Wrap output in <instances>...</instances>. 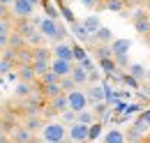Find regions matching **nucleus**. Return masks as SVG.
Segmentation results:
<instances>
[{
	"label": "nucleus",
	"mask_w": 150,
	"mask_h": 143,
	"mask_svg": "<svg viewBox=\"0 0 150 143\" xmlns=\"http://www.w3.org/2000/svg\"><path fill=\"white\" fill-rule=\"evenodd\" d=\"M42 139L49 143H60L67 139V125H62V122H53V120H49V122H44L42 127Z\"/></svg>",
	"instance_id": "obj_1"
},
{
	"label": "nucleus",
	"mask_w": 150,
	"mask_h": 143,
	"mask_svg": "<svg viewBox=\"0 0 150 143\" xmlns=\"http://www.w3.org/2000/svg\"><path fill=\"white\" fill-rule=\"evenodd\" d=\"M9 12H12V18H28L35 14V5L30 0H12Z\"/></svg>",
	"instance_id": "obj_2"
},
{
	"label": "nucleus",
	"mask_w": 150,
	"mask_h": 143,
	"mask_svg": "<svg viewBox=\"0 0 150 143\" xmlns=\"http://www.w3.org/2000/svg\"><path fill=\"white\" fill-rule=\"evenodd\" d=\"M67 104H69V108L72 111H83V108H88V97H86V90H81L79 86H76L74 90H69L67 92Z\"/></svg>",
	"instance_id": "obj_3"
},
{
	"label": "nucleus",
	"mask_w": 150,
	"mask_h": 143,
	"mask_svg": "<svg viewBox=\"0 0 150 143\" xmlns=\"http://www.w3.org/2000/svg\"><path fill=\"white\" fill-rule=\"evenodd\" d=\"M134 28H136V33L139 35H148L150 33V14L143 9V7H134Z\"/></svg>",
	"instance_id": "obj_4"
},
{
	"label": "nucleus",
	"mask_w": 150,
	"mask_h": 143,
	"mask_svg": "<svg viewBox=\"0 0 150 143\" xmlns=\"http://www.w3.org/2000/svg\"><path fill=\"white\" fill-rule=\"evenodd\" d=\"M37 30L42 33V35L46 37V42H53L56 44V35H58V18H49L44 16L42 21H39Z\"/></svg>",
	"instance_id": "obj_5"
},
{
	"label": "nucleus",
	"mask_w": 150,
	"mask_h": 143,
	"mask_svg": "<svg viewBox=\"0 0 150 143\" xmlns=\"http://www.w3.org/2000/svg\"><path fill=\"white\" fill-rule=\"evenodd\" d=\"M51 51H53V58H62V60H72V62H74L72 44H67V42H56Z\"/></svg>",
	"instance_id": "obj_6"
},
{
	"label": "nucleus",
	"mask_w": 150,
	"mask_h": 143,
	"mask_svg": "<svg viewBox=\"0 0 150 143\" xmlns=\"http://www.w3.org/2000/svg\"><path fill=\"white\" fill-rule=\"evenodd\" d=\"M72 60H62V58H51V62H49V67L56 72L58 76H65V74H69L72 72Z\"/></svg>",
	"instance_id": "obj_7"
},
{
	"label": "nucleus",
	"mask_w": 150,
	"mask_h": 143,
	"mask_svg": "<svg viewBox=\"0 0 150 143\" xmlns=\"http://www.w3.org/2000/svg\"><path fill=\"white\" fill-rule=\"evenodd\" d=\"M69 139L72 141H88V125H83V122H72L69 125Z\"/></svg>",
	"instance_id": "obj_8"
},
{
	"label": "nucleus",
	"mask_w": 150,
	"mask_h": 143,
	"mask_svg": "<svg viewBox=\"0 0 150 143\" xmlns=\"http://www.w3.org/2000/svg\"><path fill=\"white\" fill-rule=\"evenodd\" d=\"M12 141H19V143H25V141H33L35 139V134L28 129V127H23V125H16L14 129H12V136H9Z\"/></svg>",
	"instance_id": "obj_9"
},
{
	"label": "nucleus",
	"mask_w": 150,
	"mask_h": 143,
	"mask_svg": "<svg viewBox=\"0 0 150 143\" xmlns=\"http://www.w3.org/2000/svg\"><path fill=\"white\" fill-rule=\"evenodd\" d=\"M33 62V46H21L16 49V55H14V65L19 67V65H30Z\"/></svg>",
	"instance_id": "obj_10"
},
{
	"label": "nucleus",
	"mask_w": 150,
	"mask_h": 143,
	"mask_svg": "<svg viewBox=\"0 0 150 143\" xmlns=\"http://www.w3.org/2000/svg\"><path fill=\"white\" fill-rule=\"evenodd\" d=\"M72 25V35L81 42V44H86V42H93V35L86 30V25L83 23H79V21H74V23H69Z\"/></svg>",
	"instance_id": "obj_11"
},
{
	"label": "nucleus",
	"mask_w": 150,
	"mask_h": 143,
	"mask_svg": "<svg viewBox=\"0 0 150 143\" xmlns=\"http://www.w3.org/2000/svg\"><path fill=\"white\" fill-rule=\"evenodd\" d=\"M111 39H113V33H111V28H106V25H99L93 33L95 44H111Z\"/></svg>",
	"instance_id": "obj_12"
},
{
	"label": "nucleus",
	"mask_w": 150,
	"mask_h": 143,
	"mask_svg": "<svg viewBox=\"0 0 150 143\" xmlns=\"http://www.w3.org/2000/svg\"><path fill=\"white\" fill-rule=\"evenodd\" d=\"M16 76H19V81H28V83L37 81V74L33 69V65H19L16 67Z\"/></svg>",
	"instance_id": "obj_13"
},
{
	"label": "nucleus",
	"mask_w": 150,
	"mask_h": 143,
	"mask_svg": "<svg viewBox=\"0 0 150 143\" xmlns=\"http://www.w3.org/2000/svg\"><path fill=\"white\" fill-rule=\"evenodd\" d=\"M69 76L74 79V83H76V86H79V88L88 83V72L83 69V67H81L79 62H74V65H72V72H69Z\"/></svg>",
	"instance_id": "obj_14"
},
{
	"label": "nucleus",
	"mask_w": 150,
	"mask_h": 143,
	"mask_svg": "<svg viewBox=\"0 0 150 143\" xmlns=\"http://www.w3.org/2000/svg\"><path fill=\"white\" fill-rule=\"evenodd\" d=\"M86 97H88V104H95V102H102L106 95H104V86L99 83H95V86H90V88L86 90Z\"/></svg>",
	"instance_id": "obj_15"
},
{
	"label": "nucleus",
	"mask_w": 150,
	"mask_h": 143,
	"mask_svg": "<svg viewBox=\"0 0 150 143\" xmlns=\"http://www.w3.org/2000/svg\"><path fill=\"white\" fill-rule=\"evenodd\" d=\"M51 58H53V51H51L46 44H42V46H33V60H44V62H51Z\"/></svg>",
	"instance_id": "obj_16"
},
{
	"label": "nucleus",
	"mask_w": 150,
	"mask_h": 143,
	"mask_svg": "<svg viewBox=\"0 0 150 143\" xmlns=\"http://www.w3.org/2000/svg\"><path fill=\"white\" fill-rule=\"evenodd\" d=\"M46 102H49L51 108H56L58 113L65 111V108H69V104H67V92H58L56 97H51V99H46Z\"/></svg>",
	"instance_id": "obj_17"
},
{
	"label": "nucleus",
	"mask_w": 150,
	"mask_h": 143,
	"mask_svg": "<svg viewBox=\"0 0 150 143\" xmlns=\"http://www.w3.org/2000/svg\"><path fill=\"white\" fill-rule=\"evenodd\" d=\"M99 62V72H104L106 76H111V74H118L120 72V67L115 65V60H113V55L111 58H102V60H97Z\"/></svg>",
	"instance_id": "obj_18"
},
{
	"label": "nucleus",
	"mask_w": 150,
	"mask_h": 143,
	"mask_svg": "<svg viewBox=\"0 0 150 143\" xmlns=\"http://www.w3.org/2000/svg\"><path fill=\"white\" fill-rule=\"evenodd\" d=\"M35 88H37V81H35V83L19 81V83H16V88H14V95H16L19 99H25V97H28V95H30V92H33Z\"/></svg>",
	"instance_id": "obj_19"
},
{
	"label": "nucleus",
	"mask_w": 150,
	"mask_h": 143,
	"mask_svg": "<svg viewBox=\"0 0 150 143\" xmlns=\"http://www.w3.org/2000/svg\"><path fill=\"white\" fill-rule=\"evenodd\" d=\"M23 127H28L33 134H37L39 129L44 127V118H42V113H37V115H25V122H23Z\"/></svg>",
	"instance_id": "obj_20"
},
{
	"label": "nucleus",
	"mask_w": 150,
	"mask_h": 143,
	"mask_svg": "<svg viewBox=\"0 0 150 143\" xmlns=\"http://www.w3.org/2000/svg\"><path fill=\"white\" fill-rule=\"evenodd\" d=\"M7 46L9 49H21V46H25V37L16 33V30H12L9 35H7Z\"/></svg>",
	"instance_id": "obj_21"
},
{
	"label": "nucleus",
	"mask_w": 150,
	"mask_h": 143,
	"mask_svg": "<svg viewBox=\"0 0 150 143\" xmlns=\"http://www.w3.org/2000/svg\"><path fill=\"white\" fill-rule=\"evenodd\" d=\"M102 129H104V122L102 120H93L88 125V141H97L102 136Z\"/></svg>",
	"instance_id": "obj_22"
},
{
	"label": "nucleus",
	"mask_w": 150,
	"mask_h": 143,
	"mask_svg": "<svg viewBox=\"0 0 150 143\" xmlns=\"http://www.w3.org/2000/svg\"><path fill=\"white\" fill-rule=\"evenodd\" d=\"M129 46H132L129 39H111V51H113V55H115V53H127V51H129Z\"/></svg>",
	"instance_id": "obj_23"
},
{
	"label": "nucleus",
	"mask_w": 150,
	"mask_h": 143,
	"mask_svg": "<svg viewBox=\"0 0 150 143\" xmlns=\"http://www.w3.org/2000/svg\"><path fill=\"white\" fill-rule=\"evenodd\" d=\"M39 5L44 7V14L49 18H60V9H58V5H53L51 0H42Z\"/></svg>",
	"instance_id": "obj_24"
},
{
	"label": "nucleus",
	"mask_w": 150,
	"mask_h": 143,
	"mask_svg": "<svg viewBox=\"0 0 150 143\" xmlns=\"http://www.w3.org/2000/svg\"><path fill=\"white\" fill-rule=\"evenodd\" d=\"M25 44H28V46H42V44H46V37L42 35L39 30H33L30 35L25 37Z\"/></svg>",
	"instance_id": "obj_25"
},
{
	"label": "nucleus",
	"mask_w": 150,
	"mask_h": 143,
	"mask_svg": "<svg viewBox=\"0 0 150 143\" xmlns=\"http://www.w3.org/2000/svg\"><path fill=\"white\" fill-rule=\"evenodd\" d=\"M118 81H120L122 86H127V88H134V90H139V83H141V81H136V79L132 76L129 72H125V74L118 72Z\"/></svg>",
	"instance_id": "obj_26"
},
{
	"label": "nucleus",
	"mask_w": 150,
	"mask_h": 143,
	"mask_svg": "<svg viewBox=\"0 0 150 143\" xmlns=\"http://www.w3.org/2000/svg\"><path fill=\"white\" fill-rule=\"evenodd\" d=\"M127 72H129L136 81H143V79H146V67H143V65H139V62H132V65H127Z\"/></svg>",
	"instance_id": "obj_27"
},
{
	"label": "nucleus",
	"mask_w": 150,
	"mask_h": 143,
	"mask_svg": "<svg viewBox=\"0 0 150 143\" xmlns=\"http://www.w3.org/2000/svg\"><path fill=\"white\" fill-rule=\"evenodd\" d=\"M93 53H95V58H97V60H102V58H111V55H113L111 44H97Z\"/></svg>",
	"instance_id": "obj_28"
},
{
	"label": "nucleus",
	"mask_w": 150,
	"mask_h": 143,
	"mask_svg": "<svg viewBox=\"0 0 150 143\" xmlns=\"http://www.w3.org/2000/svg\"><path fill=\"white\" fill-rule=\"evenodd\" d=\"M81 23L86 25V30H88L90 35H93L95 30H97V28L102 25V23H99V16H95V14H90V16H86V18H83V21H81Z\"/></svg>",
	"instance_id": "obj_29"
},
{
	"label": "nucleus",
	"mask_w": 150,
	"mask_h": 143,
	"mask_svg": "<svg viewBox=\"0 0 150 143\" xmlns=\"http://www.w3.org/2000/svg\"><path fill=\"white\" fill-rule=\"evenodd\" d=\"M104 141L106 143H122L125 141V134H122L120 129H111V132L104 134Z\"/></svg>",
	"instance_id": "obj_30"
},
{
	"label": "nucleus",
	"mask_w": 150,
	"mask_h": 143,
	"mask_svg": "<svg viewBox=\"0 0 150 143\" xmlns=\"http://www.w3.org/2000/svg\"><path fill=\"white\" fill-rule=\"evenodd\" d=\"M58 9H60V16L65 18V21H69V23H74V21H76V18H74V12L69 9V5H67V2H62V0H60V2H58Z\"/></svg>",
	"instance_id": "obj_31"
},
{
	"label": "nucleus",
	"mask_w": 150,
	"mask_h": 143,
	"mask_svg": "<svg viewBox=\"0 0 150 143\" xmlns=\"http://www.w3.org/2000/svg\"><path fill=\"white\" fill-rule=\"evenodd\" d=\"M58 83H60V90H62V92H69V90H74V88H76L74 79H72L69 74H65V76H60V79H58Z\"/></svg>",
	"instance_id": "obj_32"
},
{
	"label": "nucleus",
	"mask_w": 150,
	"mask_h": 143,
	"mask_svg": "<svg viewBox=\"0 0 150 143\" xmlns=\"http://www.w3.org/2000/svg\"><path fill=\"white\" fill-rule=\"evenodd\" d=\"M76 120H79V122H83V125H90V122L97 120V118H95V113L90 111V108H83V111H79V113H76Z\"/></svg>",
	"instance_id": "obj_33"
},
{
	"label": "nucleus",
	"mask_w": 150,
	"mask_h": 143,
	"mask_svg": "<svg viewBox=\"0 0 150 143\" xmlns=\"http://www.w3.org/2000/svg\"><path fill=\"white\" fill-rule=\"evenodd\" d=\"M58 115H60L62 125H72V122H76V111H72V108H65V111H60Z\"/></svg>",
	"instance_id": "obj_34"
},
{
	"label": "nucleus",
	"mask_w": 150,
	"mask_h": 143,
	"mask_svg": "<svg viewBox=\"0 0 150 143\" xmlns=\"http://www.w3.org/2000/svg\"><path fill=\"white\" fill-rule=\"evenodd\" d=\"M14 30V18H0V35H9Z\"/></svg>",
	"instance_id": "obj_35"
},
{
	"label": "nucleus",
	"mask_w": 150,
	"mask_h": 143,
	"mask_svg": "<svg viewBox=\"0 0 150 143\" xmlns=\"http://www.w3.org/2000/svg\"><path fill=\"white\" fill-rule=\"evenodd\" d=\"M72 53H74V62H79V60H83L88 55V51L83 46H79V44H72Z\"/></svg>",
	"instance_id": "obj_36"
},
{
	"label": "nucleus",
	"mask_w": 150,
	"mask_h": 143,
	"mask_svg": "<svg viewBox=\"0 0 150 143\" xmlns=\"http://www.w3.org/2000/svg\"><path fill=\"white\" fill-rule=\"evenodd\" d=\"M30 65H33V69H35V74H37V76L49 69V62H44V60H33Z\"/></svg>",
	"instance_id": "obj_37"
},
{
	"label": "nucleus",
	"mask_w": 150,
	"mask_h": 143,
	"mask_svg": "<svg viewBox=\"0 0 150 143\" xmlns=\"http://www.w3.org/2000/svg\"><path fill=\"white\" fill-rule=\"evenodd\" d=\"M113 60H115V65H118V67H125V69H127V65H129L127 53H115V55H113Z\"/></svg>",
	"instance_id": "obj_38"
},
{
	"label": "nucleus",
	"mask_w": 150,
	"mask_h": 143,
	"mask_svg": "<svg viewBox=\"0 0 150 143\" xmlns=\"http://www.w3.org/2000/svg\"><path fill=\"white\" fill-rule=\"evenodd\" d=\"M125 139H127V141H143V134H139L136 129H132V127H129V132L125 134Z\"/></svg>",
	"instance_id": "obj_39"
},
{
	"label": "nucleus",
	"mask_w": 150,
	"mask_h": 143,
	"mask_svg": "<svg viewBox=\"0 0 150 143\" xmlns=\"http://www.w3.org/2000/svg\"><path fill=\"white\" fill-rule=\"evenodd\" d=\"M79 65H81V67H83V69H86V72L95 69V62H93V60H90V58H88V55H86L83 60H79Z\"/></svg>",
	"instance_id": "obj_40"
},
{
	"label": "nucleus",
	"mask_w": 150,
	"mask_h": 143,
	"mask_svg": "<svg viewBox=\"0 0 150 143\" xmlns=\"http://www.w3.org/2000/svg\"><path fill=\"white\" fill-rule=\"evenodd\" d=\"M14 67H16L14 62H9V60H5V58H2V62H0V72H2V74H7V72H12Z\"/></svg>",
	"instance_id": "obj_41"
},
{
	"label": "nucleus",
	"mask_w": 150,
	"mask_h": 143,
	"mask_svg": "<svg viewBox=\"0 0 150 143\" xmlns=\"http://www.w3.org/2000/svg\"><path fill=\"white\" fill-rule=\"evenodd\" d=\"M148 0H125V7H129V9H134V7H143Z\"/></svg>",
	"instance_id": "obj_42"
},
{
	"label": "nucleus",
	"mask_w": 150,
	"mask_h": 143,
	"mask_svg": "<svg viewBox=\"0 0 150 143\" xmlns=\"http://www.w3.org/2000/svg\"><path fill=\"white\" fill-rule=\"evenodd\" d=\"M86 9H97V5H99V0H79Z\"/></svg>",
	"instance_id": "obj_43"
},
{
	"label": "nucleus",
	"mask_w": 150,
	"mask_h": 143,
	"mask_svg": "<svg viewBox=\"0 0 150 143\" xmlns=\"http://www.w3.org/2000/svg\"><path fill=\"white\" fill-rule=\"evenodd\" d=\"M0 18H12V12H9V5H2V2H0Z\"/></svg>",
	"instance_id": "obj_44"
},
{
	"label": "nucleus",
	"mask_w": 150,
	"mask_h": 143,
	"mask_svg": "<svg viewBox=\"0 0 150 143\" xmlns=\"http://www.w3.org/2000/svg\"><path fill=\"white\" fill-rule=\"evenodd\" d=\"M88 81H90V83H97V81H99V72L90 69V72H88Z\"/></svg>",
	"instance_id": "obj_45"
},
{
	"label": "nucleus",
	"mask_w": 150,
	"mask_h": 143,
	"mask_svg": "<svg viewBox=\"0 0 150 143\" xmlns=\"http://www.w3.org/2000/svg\"><path fill=\"white\" fill-rule=\"evenodd\" d=\"M7 46V35H0V51Z\"/></svg>",
	"instance_id": "obj_46"
},
{
	"label": "nucleus",
	"mask_w": 150,
	"mask_h": 143,
	"mask_svg": "<svg viewBox=\"0 0 150 143\" xmlns=\"http://www.w3.org/2000/svg\"><path fill=\"white\" fill-rule=\"evenodd\" d=\"M139 118H143V120H146V122H148V120H150V108H148V111H143V113H141V115H139Z\"/></svg>",
	"instance_id": "obj_47"
},
{
	"label": "nucleus",
	"mask_w": 150,
	"mask_h": 143,
	"mask_svg": "<svg viewBox=\"0 0 150 143\" xmlns=\"http://www.w3.org/2000/svg\"><path fill=\"white\" fill-rule=\"evenodd\" d=\"M7 139H9V136H7V134H2V132H0V141H7Z\"/></svg>",
	"instance_id": "obj_48"
},
{
	"label": "nucleus",
	"mask_w": 150,
	"mask_h": 143,
	"mask_svg": "<svg viewBox=\"0 0 150 143\" xmlns=\"http://www.w3.org/2000/svg\"><path fill=\"white\" fill-rule=\"evenodd\" d=\"M0 2H2V5H12V0H0Z\"/></svg>",
	"instance_id": "obj_49"
},
{
	"label": "nucleus",
	"mask_w": 150,
	"mask_h": 143,
	"mask_svg": "<svg viewBox=\"0 0 150 143\" xmlns=\"http://www.w3.org/2000/svg\"><path fill=\"white\" fill-rule=\"evenodd\" d=\"M30 2H33V5H35V7H37L39 2H42V0H30Z\"/></svg>",
	"instance_id": "obj_50"
},
{
	"label": "nucleus",
	"mask_w": 150,
	"mask_h": 143,
	"mask_svg": "<svg viewBox=\"0 0 150 143\" xmlns=\"http://www.w3.org/2000/svg\"><path fill=\"white\" fill-rule=\"evenodd\" d=\"M146 79H148V81H150V69H146Z\"/></svg>",
	"instance_id": "obj_51"
},
{
	"label": "nucleus",
	"mask_w": 150,
	"mask_h": 143,
	"mask_svg": "<svg viewBox=\"0 0 150 143\" xmlns=\"http://www.w3.org/2000/svg\"><path fill=\"white\" fill-rule=\"evenodd\" d=\"M143 141H150V134H148V136H146V139H143Z\"/></svg>",
	"instance_id": "obj_52"
},
{
	"label": "nucleus",
	"mask_w": 150,
	"mask_h": 143,
	"mask_svg": "<svg viewBox=\"0 0 150 143\" xmlns=\"http://www.w3.org/2000/svg\"><path fill=\"white\" fill-rule=\"evenodd\" d=\"M62 2H67V0H62Z\"/></svg>",
	"instance_id": "obj_53"
},
{
	"label": "nucleus",
	"mask_w": 150,
	"mask_h": 143,
	"mask_svg": "<svg viewBox=\"0 0 150 143\" xmlns=\"http://www.w3.org/2000/svg\"><path fill=\"white\" fill-rule=\"evenodd\" d=\"M99 2H104V0H99Z\"/></svg>",
	"instance_id": "obj_54"
},
{
	"label": "nucleus",
	"mask_w": 150,
	"mask_h": 143,
	"mask_svg": "<svg viewBox=\"0 0 150 143\" xmlns=\"http://www.w3.org/2000/svg\"><path fill=\"white\" fill-rule=\"evenodd\" d=\"M148 125H150V120H148Z\"/></svg>",
	"instance_id": "obj_55"
}]
</instances>
